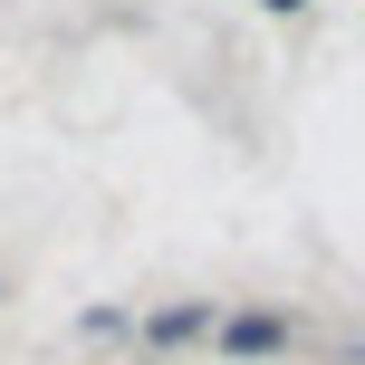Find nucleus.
Returning a JSON list of instances; mask_svg holds the SVG:
<instances>
[{"instance_id":"obj_2","label":"nucleus","mask_w":365,"mask_h":365,"mask_svg":"<svg viewBox=\"0 0 365 365\" xmlns=\"http://www.w3.org/2000/svg\"><path fill=\"white\" fill-rule=\"evenodd\" d=\"M202 327H212V298H182V308H154V346H182V336H202Z\"/></svg>"},{"instance_id":"obj_3","label":"nucleus","mask_w":365,"mask_h":365,"mask_svg":"<svg viewBox=\"0 0 365 365\" xmlns=\"http://www.w3.org/2000/svg\"><path fill=\"white\" fill-rule=\"evenodd\" d=\"M259 10H308V0H259Z\"/></svg>"},{"instance_id":"obj_1","label":"nucleus","mask_w":365,"mask_h":365,"mask_svg":"<svg viewBox=\"0 0 365 365\" xmlns=\"http://www.w3.org/2000/svg\"><path fill=\"white\" fill-rule=\"evenodd\" d=\"M221 356H279L289 346V317H221Z\"/></svg>"}]
</instances>
